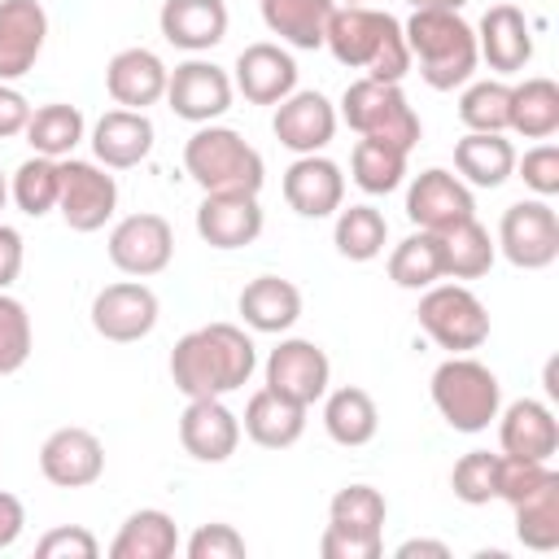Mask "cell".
<instances>
[{
  "mask_svg": "<svg viewBox=\"0 0 559 559\" xmlns=\"http://www.w3.org/2000/svg\"><path fill=\"white\" fill-rule=\"evenodd\" d=\"M349 131H358L362 140H384L402 153H411L424 135L419 127V114L411 109L402 83H380V79H354L341 96V114Z\"/></svg>",
  "mask_w": 559,
  "mask_h": 559,
  "instance_id": "8992f818",
  "label": "cell"
},
{
  "mask_svg": "<svg viewBox=\"0 0 559 559\" xmlns=\"http://www.w3.org/2000/svg\"><path fill=\"white\" fill-rule=\"evenodd\" d=\"M323 428L336 445H367L380 428V411H376V397L358 384H345V389H332L328 402H323Z\"/></svg>",
  "mask_w": 559,
  "mask_h": 559,
  "instance_id": "d6a6232c",
  "label": "cell"
},
{
  "mask_svg": "<svg viewBox=\"0 0 559 559\" xmlns=\"http://www.w3.org/2000/svg\"><path fill=\"white\" fill-rule=\"evenodd\" d=\"M432 406L454 432H485L502 411V384L472 354H450L432 371Z\"/></svg>",
  "mask_w": 559,
  "mask_h": 559,
  "instance_id": "5b68a950",
  "label": "cell"
},
{
  "mask_svg": "<svg viewBox=\"0 0 559 559\" xmlns=\"http://www.w3.org/2000/svg\"><path fill=\"white\" fill-rule=\"evenodd\" d=\"M397 559H415V555H432V559H450V546L445 542H432V537H411L393 550Z\"/></svg>",
  "mask_w": 559,
  "mask_h": 559,
  "instance_id": "db71d44e",
  "label": "cell"
},
{
  "mask_svg": "<svg viewBox=\"0 0 559 559\" xmlns=\"http://www.w3.org/2000/svg\"><path fill=\"white\" fill-rule=\"evenodd\" d=\"M411 9H450V13H459L467 0H406Z\"/></svg>",
  "mask_w": 559,
  "mask_h": 559,
  "instance_id": "11a10c76",
  "label": "cell"
},
{
  "mask_svg": "<svg viewBox=\"0 0 559 559\" xmlns=\"http://www.w3.org/2000/svg\"><path fill=\"white\" fill-rule=\"evenodd\" d=\"M411 66H419V79L432 92H454L476 74V31L463 22V13L450 9H415L402 26Z\"/></svg>",
  "mask_w": 559,
  "mask_h": 559,
  "instance_id": "3957f363",
  "label": "cell"
},
{
  "mask_svg": "<svg viewBox=\"0 0 559 559\" xmlns=\"http://www.w3.org/2000/svg\"><path fill=\"white\" fill-rule=\"evenodd\" d=\"M258 9L271 35H280L293 48L314 52L323 48V31H328L336 0H258Z\"/></svg>",
  "mask_w": 559,
  "mask_h": 559,
  "instance_id": "f546056e",
  "label": "cell"
},
{
  "mask_svg": "<svg viewBox=\"0 0 559 559\" xmlns=\"http://www.w3.org/2000/svg\"><path fill=\"white\" fill-rule=\"evenodd\" d=\"M240 319L253 328V332H288L297 319H301V293L293 280H280V275H258L240 288Z\"/></svg>",
  "mask_w": 559,
  "mask_h": 559,
  "instance_id": "83f0119b",
  "label": "cell"
},
{
  "mask_svg": "<svg viewBox=\"0 0 559 559\" xmlns=\"http://www.w3.org/2000/svg\"><path fill=\"white\" fill-rule=\"evenodd\" d=\"M341 4H362V0H341Z\"/></svg>",
  "mask_w": 559,
  "mask_h": 559,
  "instance_id": "6f0895ef",
  "label": "cell"
},
{
  "mask_svg": "<svg viewBox=\"0 0 559 559\" xmlns=\"http://www.w3.org/2000/svg\"><path fill=\"white\" fill-rule=\"evenodd\" d=\"M498 415H502L498 419V445H502V454L550 463V454L559 450V419H555V411L546 402L520 397V402H511Z\"/></svg>",
  "mask_w": 559,
  "mask_h": 559,
  "instance_id": "cb8c5ba5",
  "label": "cell"
},
{
  "mask_svg": "<svg viewBox=\"0 0 559 559\" xmlns=\"http://www.w3.org/2000/svg\"><path fill=\"white\" fill-rule=\"evenodd\" d=\"M231 92H236L231 74L223 66H214V61H201V57L175 66L170 79H166V100H170L175 118L197 122V127L223 118L231 109Z\"/></svg>",
  "mask_w": 559,
  "mask_h": 559,
  "instance_id": "7c38bea8",
  "label": "cell"
},
{
  "mask_svg": "<svg viewBox=\"0 0 559 559\" xmlns=\"http://www.w3.org/2000/svg\"><path fill=\"white\" fill-rule=\"evenodd\" d=\"M4 201H9V179H4V170H0V210H4Z\"/></svg>",
  "mask_w": 559,
  "mask_h": 559,
  "instance_id": "9f6ffc18",
  "label": "cell"
},
{
  "mask_svg": "<svg viewBox=\"0 0 559 559\" xmlns=\"http://www.w3.org/2000/svg\"><path fill=\"white\" fill-rule=\"evenodd\" d=\"M48 39V13L39 0H0V83H17L35 70Z\"/></svg>",
  "mask_w": 559,
  "mask_h": 559,
  "instance_id": "ac0fdd59",
  "label": "cell"
},
{
  "mask_svg": "<svg viewBox=\"0 0 559 559\" xmlns=\"http://www.w3.org/2000/svg\"><path fill=\"white\" fill-rule=\"evenodd\" d=\"M437 236H441V258H445V275L450 280H480V275H489L498 245L489 240V231L476 218H463V223H454L450 231H437Z\"/></svg>",
  "mask_w": 559,
  "mask_h": 559,
  "instance_id": "d590c367",
  "label": "cell"
},
{
  "mask_svg": "<svg viewBox=\"0 0 559 559\" xmlns=\"http://www.w3.org/2000/svg\"><path fill=\"white\" fill-rule=\"evenodd\" d=\"M319 550H323V559H380L384 537H358V533H345V528L328 524L323 537H319Z\"/></svg>",
  "mask_w": 559,
  "mask_h": 559,
  "instance_id": "681fc988",
  "label": "cell"
},
{
  "mask_svg": "<svg viewBox=\"0 0 559 559\" xmlns=\"http://www.w3.org/2000/svg\"><path fill=\"white\" fill-rule=\"evenodd\" d=\"M22 528H26V507L0 489V550H9L22 537Z\"/></svg>",
  "mask_w": 559,
  "mask_h": 559,
  "instance_id": "f5cc1de1",
  "label": "cell"
},
{
  "mask_svg": "<svg viewBox=\"0 0 559 559\" xmlns=\"http://www.w3.org/2000/svg\"><path fill=\"white\" fill-rule=\"evenodd\" d=\"M349 175L362 192L371 197H384L393 188H402L406 179V153L384 144V140H358L354 153H349Z\"/></svg>",
  "mask_w": 559,
  "mask_h": 559,
  "instance_id": "f35d334b",
  "label": "cell"
},
{
  "mask_svg": "<svg viewBox=\"0 0 559 559\" xmlns=\"http://www.w3.org/2000/svg\"><path fill=\"white\" fill-rule=\"evenodd\" d=\"M550 472V463H537V459H515V454H498V498L502 502H515L524 498L533 485H542Z\"/></svg>",
  "mask_w": 559,
  "mask_h": 559,
  "instance_id": "c3c4849f",
  "label": "cell"
},
{
  "mask_svg": "<svg viewBox=\"0 0 559 559\" xmlns=\"http://www.w3.org/2000/svg\"><path fill=\"white\" fill-rule=\"evenodd\" d=\"M39 472L57 489H87L105 472V445L87 428H57L39 445Z\"/></svg>",
  "mask_w": 559,
  "mask_h": 559,
  "instance_id": "9a60e30c",
  "label": "cell"
},
{
  "mask_svg": "<svg viewBox=\"0 0 559 559\" xmlns=\"http://www.w3.org/2000/svg\"><path fill=\"white\" fill-rule=\"evenodd\" d=\"M9 197L17 201V210L26 218H44L48 210H57V197H61V166L57 157H26L13 179H9Z\"/></svg>",
  "mask_w": 559,
  "mask_h": 559,
  "instance_id": "ab89813d",
  "label": "cell"
},
{
  "mask_svg": "<svg viewBox=\"0 0 559 559\" xmlns=\"http://www.w3.org/2000/svg\"><path fill=\"white\" fill-rule=\"evenodd\" d=\"M524 188H533L542 201H550L559 192V148L555 144H537L524 153V162H515Z\"/></svg>",
  "mask_w": 559,
  "mask_h": 559,
  "instance_id": "7dc6e473",
  "label": "cell"
},
{
  "mask_svg": "<svg viewBox=\"0 0 559 559\" xmlns=\"http://www.w3.org/2000/svg\"><path fill=\"white\" fill-rule=\"evenodd\" d=\"M262 205L253 192H205L197 205V236L210 249H245L262 236Z\"/></svg>",
  "mask_w": 559,
  "mask_h": 559,
  "instance_id": "2e32d148",
  "label": "cell"
},
{
  "mask_svg": "<svg viewBox=\"0 0 559 559\" xmlns=\"http://www.w3.org/2000/svg\"><path fill=\"white\" fill-rule=\"evenodd\" d=\"M271 131L297 157L323 153L332 144V135H336V105L323 92H293V96H284L275 105Z\"/></svg>",
  "mask_w": 559,
  "mask_h": 559,
  "instance_id": "e0dca14e",
  "label": "cell"
},
{
  "mask_svg": "<svg viewBox=\"0 0 559 559\" xmlns=\"http://www.w3.org/2000/svg\"><path fill=\"white\" fill-rule=\"evenodd\" d=\"M22 258H26L22 231L9 227V223H0V293H9V284L22 275Z\"/></svg>",
  "mask_w": 559,
  "mask_h": 559,
  "instance_id": "816d5d0a",
  "label": "cell"
},
{
  "mask_svg": "<svg viewBox=\"0 0 559 559\" xmlns=\"http://www.w3.org/2000/svg\"><path fill=\"white\" fill-rule=\"evenodd\" d=\"M507 109H511V87L498 79H480L459 96V122L467 131H507Z\"/></svg>",
  "mask_w": 559,
  "mask_h": 559,
  "instance_id": "b9f144b4",
  "label": "cell"
},
{
  "mask_svg": "<svg viewBox=\"0 0 559 559\" xmlns=\"http://www.w3.org/2000/svg\"><path fill=\"white\" fill-rule=\"evenodd\" d=\"M498 249L520 271H546L559 258V214L550 210V201L528 197L507 205L498 223Z\"/></svg>",
  "mask_w": 559,
  "mask_h": 559,
  "instance_id": "ba28073f",
  "label": "cell"
},
{
  "mask_svg": "<svg viewBox=\"0 0 559 559\" xmlns=\"http://www.w3.org/2000/svg\"><path fill=\"white\" fill-rule=\"evenodd\" d=\"M175 258V231L162 214H127L122 223H114L109 231V262L131 275V280H148V275H162Z\"/></svg>",
  "mask_w": 559,
  "mask_h": 559,
  "instance_id": "30bf717a",
  "label": "cell"
},
{
  "mask_svg": "<svg viewBox=\"0 0 559 559\" xmlns=\"http://www.w3.org/2000/svg\"><path fill=\"white\" fill-rule=\"evenodd\" d=\"M183 550H188V559H245L249 546L231 524H201Z\"/></svg>",
  "mask_w": 559,
  "mask_h": 559,
  "instance_id": "bcb514c9",
  "label": "cell"
},
{
  "mask_svg": "<svg viewBox=\"0 0 559 559\" xmlns=\"http://www.w3.org/2000/svg\"><path fill=\"white\" fill-rule=\"evenodd\" d=\"M26 144L39 153V157H70L74 144L83 140V114L66 100H52V105H39L31 109V122H26Z\"/></svg>",
  "mask_w": 559,
  "mask_h": 559,
  "instance_id": "8d00e7d4",
  "label": "cell"
},
{
  "mask_svg": "<svg viewBox=\"0 0 559 559\" xmlns=\"http://www.w3.org/2000/svg\"><path fill=\"white\" fill-rule=\"evenodd\" d=\"M454 170L472 188H502L515 175V148L502 131H467L454 144Z\"/></svg>",
  "mask_w": 559,
  "mask_h": 559,
  "instance_id": "f1b7e54d",
  "label": "cell"
},
{
  "mask_svg": "<svg viewBox=\"0 0 559 559\" xmlns=\"http://www.w3.org/2000/svg\"><path fill=\"white\" fill-rule=\"evenodd\" d=\"M179 445L197 463H227L240 445V415H231L223 397H188L179 415Z\"/></svg>",
  "mask_w": 559,
  "mask_h": 559,
  "instance_id": "d6986e66",
  "label": "cell"
},
{
  "mask_svg": "<svg viewBox=\"0 0 559 559\" xmlns=\"http://www.w3.org/2000/svg\"><path fill=\"white\" fill-rule=\"evenodd\" d=\"M31 341H35V332H31L26 306H22L17 297L0 293V376H13V371L26 367Z\"/></svg>",
  "mask_w": 559,
  "mask_h": 559,
  "instance_id": "ee69618b",
  "label": "cell"
},
{
  "mask_svg": "<svg viewBox=\"0 0 559 559\" xmlns=\"http://www.w3.org/2000/svg\"><path fill=\"white\" fill-rule=\"evenodd\" d=\"M61 197L57 210L66 218L70 231H100L114 210H118V183L109 175V166L100 162H83V157H61Z\"/></svg>",
  "mask_w": 559,
  "mask_h": 559,
  "instance_id": "9c48e42d",
  "label": "cell"
},
{
  "mask_svg": "<svg viewBox=\"0 0 559 559\" xmlns=\"http://www.w3.org/2000/svg\"><path fill=\"white\" fill-rule=\"evenodd\" d=\"M389 280L397 288H432L445 280V258H441V236L437 231H411L402 245L389 253Z\"/></svg>",
  "mask_w": 559,
  "mask_h": 559,
  "instance_id": "e575fe53",
  "label": "cell"
},
{
  "mask_svg": "<svg viewBox=\"0 0 559 559\" xmlns=\"http://www.w3.org/2000/svg\"><path fill=\"white\" fill-rule=\"evenodd\" d=\"M323 48L367 79L402 83L411 74V48L402 35V22L393 13L367 9V4H336L323 31Z\"/></svg>",
  "mask_w": 559,
  "mask_h": 559,
  "instance_id": "7a4b0ae2",
  "label": "cell"
},
{
  "mask_svg": "<svg viewBox=\"0 0 559 559\" xmlns=\"http://www.w3.org/2000/svg\"><path fill=\"white\" fill-rule=\"evenodd\" d=\"M179 550V528L166 511L140 507L122 520L118 537L109 542V559H170Z\"/></svg>",
  "mask_w": 559,
  "mask_h": 559,
  "instance_id": "1f68e13d",
  "label": "cell"
},
{
  "mask_svg": "<svg viewBox=\"0 0 559 559\" xmlns=\"http://www.w3.org/2000/svg\"><path fill=\"white\" fill-rule=\"evenodd\" d=\"M157 26L166 44L183 52H210L227 39V4L223 0H162Z\"/></svg>",
  "mask_w": 559,
  "mask_h": 559,
  "instance_id": "484cf974",
  "label": "cell"
},
{
  "mask_svg": "<svg viewBox=\"0 0 559 559\" xmlns=\"http://www.w3.org/2000/svg\"><path fill=\"white\" fill-rule=\"evenodd\" d=\"M511 511H515V537H520V546H528L537 555L555 550L559 546V472L550 467L542 485H533L524 498L511 502Z\"/></svg>",
  "mask_w": 559,
  "mask_h": 559,
  "instance_id": "4dcf8cb0",
  "label": "cell"
},
{
  "mask_svg": "<svg viewBox=\"0 0 559 559\" xmlns=\"http://www.w3.org/2000/svg\"><path fill=\"white\" fill-rule=\"evenodd\" d=\"M231 87L249 100V105H280L284 96L297 92V61L271 44V39H258L249 44L240 57H236V79Z\"/></svg>",
  "mask_w": 559,
  "mask_h": 559,
  "instance_id": "7402d4cb",
  "label": "cell"
},
{
  "mask_svg": "<svg viewBox=\"0 0 559 559\" xmlns=\"http://www.w3.org/2000/svg\"><path fill=\"white\" fill-rule=\"evenodd\" d=\"M157 293L140 280H118V284H105L96 297H92V328L96 336L114 341V345H131V341H144L153 328H157Z\"/></svg>",
  "mask_w": 559,
  "mask_h": 559,
  "instance_id": "8fae6325",
  "label": "cell"
},
{
  "mask_svg": "<svg viewBox=\"0 0 559 559\" xmlns=\"http://www.w3.org/2000/svg\"><path fill=\"white\" fill-rule=\"evenodd\" d=\"M507 131L524 140H550L559 131V87L555 79H524L511 87V109H507Z\"/></svg>",
  "mask_w": 559,
  "mask_h": 559,
  "instance_id": "836d02e7",
  "label": "cell"
},
{
  "mask_svg": "<svg viewBox=\"0 0 559 559\" xmlns=\"http://www.w3.org/2000/svg\"><path fill=\"white\" fill-rule=\"evenodd\" d=\"M328 380H332V362L314 341L288 336L266 358V389L284 393V397H293L301 406H314L328 393Z\"/></svg>",
  "mask_w": 559,
  "mask_h": 559,
  "instance_id": "5bb4252c",
  "label": "cell"
},
{
  "mask_svg": "<svg viewBox=\"0 0 559 559\" xmlns=\"http://www.w3.org/2000/svg\"><path fill=\"white\" fill-rule=\"evenodd\" d=\"M406 218L419 227V231H450L454 223L463 218H476V201H472V188L432 166L424 175H415V183L406 188Z\"/></svg>",
  "mask_w": 559,
  "mask_h": 559,
  "instance_id": "4fadbf2b",
  "label": "cell"
},
{
  "mask_svg": "<svg viewBox=\"0 0 559 559\" xmlns=\"http://www.w3.org/2000/svg\"><path fill=\"white\" fill-rule=\"evenodd\" d=\"M419 328L450 354H472L489 341V310L467 284H432L419 297Z\"/></svg>",
  "mask_w": 559,
  "mask_h": 559,
  "instance_id": "52a82bcc",
  "label": "cell"
},
{
  "mask_svg": "<svg viewBox=\"0 0 559 559\" xmlns=\"http://www.w3.org/2000/svg\"><path fill=\"white\" fill-rule=\"evenodd\" d=\"M284 201L301 218H328L345 205V175L332 157L306 153L284 170Z\"/></svg>",
  "mask_w": 559,
  "mask_h": 559,
  "instance_id": "ffe728a7",
  "label": "cell"
},
{
  "mask_svg": "<svg viewBox=\"0 0 559 559\" xmlns=\"http://www.w3.org/2000/svg\"><path fill=\"white\" fill-rule=\"evenodd\" d=\"M258 367V349L236 323H205L175 341L170 380L183 397H223L249 384Z\"/></svg>",
  "mask_w": 559,
  "mask_h": 559,
  "instance_id": "6da1fadb",
  "label": "cell"
},
{
  "mask_svg": "<svg viewBox=\"0 0 559 559\" xmlns=\"http://www.w3.org/2000/svg\"><path fill=\"white\" fill-rule=\"evenodd\" d=\"M240 428L253 445L262 450H288L301 441L306 432V406L275 393V389H258L249 402H245V415H240Z\"/></svg>",
  "mask_w": 559,
  "mask_h": 559,
  "instance_id": "4316f807",
  "label": "cell"
},
{
  "mask_svg": "<svg viewBox=\"0 0 559 559\" xmlns=\"http://www.w3.org/2000/svg\"><path fill=\"white\" fill-rule=\"evenodd\" d=\"M183 170L201 192H262L266 166L262 153L231 127H197L183 144Z\"/></svg>",
  "mask_w": 559,
  "mask_h": 559,
  "instance_id": "277c9868",
  "label": "cell"
},
{
  "mask_svg": "<svg viewBox=\"0 0 559 559\" xmlns=\"http://www.w3.org/2000/svg\"><path fill=\"white\" fill-rule=\"evenodd\" d=\"M384 515H389V502L371 485H345L328 502V524L358 537H384Z\"/></svg>",
  "mask_w": 559,
  "mask_h": 559,
  "instance_id": "60d3db41",
  "label": "cell"
},
{
  "mask_svg": "<svg viewBox=\"0 0 559 559\" xmlns=\"http://www.w3.org/2000/svg\"><path fill=\"white\" fill-rule=\"evenodd\" d=\"M92 153L109 170L140 166L153 153V122H148V114L144 109H122V105L100 114L96 127H92Z\"/></svg>",
  "mask_w": 559,
  "mask_h": 559,
  "instance_id": "d4e9b609",
  "label": "cell"
},
{
  "mask_svg": "<svg viewBox=\"0 0 559 559\" xmlns=\"http://www.w3.org/2000/svg\"><path fill=\"white\" fill-rule=\"evenodd\" d=\"M166 79H170V70H166V61L153 48H122L105 66V92L122 109L157 105L166 96Z\"/></svg>",
  "mask_w": 559,
  "mask_h": 559,
  "instance_id": "603a6c76",
  "label": "cell"
},
{
  "mask_svg": "<svg viewBox=\"0 0 559 559\" xmlns=\"http://www.w3.org/2000/svg\"><path fill=\"white\" fill-rule=\"evenodd\" d=\"M35 555L39 559H96L100 555V542L83 524H61V528H48L35 542Z\"/></svg>",
  "mask_w": 559,
  "mask_h": 559,
  "instance_id": "f6af8a7d",
  "label": "cell"
},
{
  "mask_svg": "<svg viewBox=\"0 0 559 559\" xmlns=\"http://www.w3.org/2000/svg\"><path fill=\"white\" fill-rule=\"evenodd\" d=\"M26 122H31V100L13 83H0V140L22 135Z\"/></svg>",
  "mask_w": 559,
  "mask_h": 559,
  "instance_id": "f907efd6",
  "label": "cell"
},
{
  "mask_svg": "<svg viewBox=\"0 0 559 559\" xmlns=\"http://www.w3.org/2000/svg\"><path fill=\"white\" fill-rule=\"evenodd\" d=\"M476 52L498 74L524 70L533 61V26H528V17L511 0L489 4L485 17H480V26H476Z\"/></svg>",
  "mask_w": 559,
  "mask_h": 559,
  "instance_id": "44dd1931",
  "label": "cell"
},
{
  "mask_svg": "<svg viewBox=\"0 0 559 559\" xmlns=\"http://www.w3.org/2000/svg\"><path fill=\"white\" fill-rule=\"evenodd\" d=\"M450 485H454V498L467 502V507H485L498 498V454L489 450H467L454 472H450Z\"/></svg>",
  "mask_w": 559,
  "mask_h": 559,
  "instance_id": "7bdbcfd3",
  "label": "cell"
},
{
  "mask_svg": "<svg viewBox=\"0 0 559 559\" xmlns=\"http://www.w3.org/2000/svg\"><path fill=\"white\" fill-rule=\"evenodd\" d=\"M332 240H336V253L349 258V262H371L384 253V240H389V223L376 205H349V210H336V227H332Z\"/></svg>",
  "mask_w": 559,
  "mask_h": 559,
  "instance_id": "74e56055",
  "label": "cell"
}]
</instances>
